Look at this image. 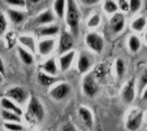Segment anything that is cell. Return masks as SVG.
I'll use <instances>...</instances> for the list:
<instances>
[{
    "label": "cell",
    "instance_id": "obj_12",
    "mask_svg": "<svg viewBox=\"0 0 147 131\" xmlns=\"http://www.w3.org/2000/svg\"><path fill=\"white\" fill-rule=\"evenodd\" d=\"M77 113H78V118L82 121L83 125H86L87 127H91L94 118H92V113L90 112V109H87L86 106H80Z\"/></svg>",
    "mask_w": 147,
    "mask_h": 131
},
{
    "label": "cell",
    "instance_id": "obj_25",
    "mask_svg": "<svg viewBox=\"0 0 147 131\" xmlns=\"http://www.w3.org/2000/svg\"><path fill=\"white\" fill-rule=\"evenodd\" d=\"M128 45H129V49L133 53H136V52H138L139 48H141V40H139V38L137 35H131L130 38H129Z\"/></svg>",
    "mask_w": 147,
    "mask_h": 131
},
{
    "label": "cell",
    "instance_id": "obj_30",
    "mask_svg": "<svg viewBox=\"0 0 147 131\" xmlns=\"http://www.w3.org/2000/svg\"><path fill=\"white\" fill-rule=\"evenodd\" d=\"M4 128L7 131H22L24 127L20 123H12V122H4Z\"/></svg>",
    "mask_w": 147,
    "mask_h": 131
},
{
    "label": "cell",
    "instance_id": "obj_36",
    "mask_svg": "<svg viewBox=\"0 0 147 131\" xmlns=\"http://www.w3.org/2000/svg\"><path fill=\"white\" fill-rule=\"evenodd\" d=\"M117 5H119V8H121L122 11H129V1L120 0V1H117Z\"/></svg>",
    "mask_w": 147,
    "mask_h": 131
},
{
    "label": "cell",
    "instance_id": "obj_32",
    "mask_svg": "<svg viewBox=\"0 0 147 131\" xmlns=\"http://www.w3.org/2000/svg\"><path fill=\"white\" fill-rule=\"evenodd\" d=\"M100 25V16L99 14H94V16L90 17L89 22H87V26L89 27H96V26Z\"/></svg>",
    "mask_w": 147,
    "mask_h": 131
},
{
    "label": "cell",
    "instance_id": "obj_41",
    "mask_svg": "<svg viewBox=\"0 0 147 131\" xmlns=\"http://www.w3.org/2000/svg\"><path fill=\"white\" fill-rule=\"evenodd\" d=\"M144 39H146V42H147V33H146V35H144Z\"/></svg>",
    "mask_w": 147,
    "mask_h": 131
},
{
    "label": "cell",
    "instance_id": "obj_3",
    "mask_svg": "<svg viewBox=\"0 0 147 131\" xmlns=\"http://www.w3.org/2000/svg\"><path fill=\"white\" fill-rule=\"evenodd\" d=\"M82 90L83 94L89 98H94L95 95L99 91V84H98V81L92 77V74H87L82 81Z\"/></svg>",
    "mask_w": 147,
    "mask_h": 131
},
{
    "label": "cell",
    "instance_id": "obj_17",
    "mask_svg": "<svg viewBox=\"0 0 147 131\" xmlns=\"http://www.w3.org/2000/svg\"><path fill=\"white\" fill-rule=\"evenodd\" d=\"M8 16L11 18V21L14 25H20L22 23L26 18V13L21 11H17V9H8Z\"/></svg>",
    "mask_w": 147,
    "mask_h": 131
},
{
    "label": "cell",
    "instance_id": "obj_43",
    "mask_svg": "<svg viewBox=\"0 0 147 131\" xmlns=\"http://www.w3.org/2000/svg\"><path fill=\"white\" fill-rule=\"evenodd\" d=\"M146 125H147V116H146Z\"/></svg>",
    "mask_w": 147,
    "mask_h": 131
},
{
    "label": "cell",
    "instance_id": "obj_5",
    "mask_svg": "<svg viewBox=\"0 0 147 131\" xmlns=\"http://www.w3.org/2000/svg\"><path fill=\"white\" fill-rule=\"evenodd\" d=\"M86 44L91 51L95 53H100L104 48V40L103 38L96 33H89L86 35Z\"/></svg>",
    "mask_w": 147,
    "mask_h": 131
},
{
    "label": "cell",
    "instance_id": "obj_14",
    "mask_svg": "<svg viewBox=\"0 0 147 131\" xmlns=\"http://www.w3.org/2000/svg\"><path fill=\"white\" fill-rule=\"evenodd\" d=\"M55 21V16H53L52 11L50 9H46V11L40 12L38 14V17L35 18V23L36 25H48V23H52Z\"/></svg>",
    "mask_w": 147,
    "mask_h": 131
},
{
    "label": "cell",
    "instance_id": "obj_4",
    "mask_svg": "<svg viewBox=\"0 0 147 131\" xmlns=\"http://www.w3.org/2000/svg\"><path fill=\"white\" fill-rule=\"evenodd\" d=\"M74 47V36L68 31H63V34L60 35V40H59V47L57 51L60 55H64L72 51V48Z\"/></svg>",
    "mask_w": 147,
    "mask_h": 131
},
{
    "label": "cell",
    "instance_id": "obj_8",
    "mask_svg": "<svg viewBox=\"0 0 147 131\" xmlns=\"http://www.w3.org/2000/svg\"><path fill=\"white\" fill-rule=\"evenodd\" d=\"M7 98L18 104H24L28 100L29 95H28V91L21 88V87H12V88H9L7 91Z\"/></svg>",
    "mask_w": 147,
    "mask_h": 131
},
{
    "label": "cell",
    "instance_id": "obj_9",
    "mask_svg": "<svg viewBox=\"0 0 147 131\" xmlns=\"http://www.w3.org/2000/svg\"><path fill=\"white\" fill-rule=\"evenodd\" d=\"M122 101L125 104H131L136 99V79L131 78L122 88Z\"/></svg>",
    "mask_w": 147,
    "mask_h": 131
},
{
    "label": "cell",
    "instance_id": "obj_15",
    "mask_svg": "<svg viewBox=\"0 0 147 131\" xmlns=\"http://www.w3.org/2000/svg\"><path fill=\"white\" fill-rule=\"evenodd\" d=\"M53 47H55V39H45L38 44V52L42 56L50 55L52 52Z\"/></svg>",
    "mask_w": 147,
    "mask_h": 131
},
{
    "label": "cell",
    "instance_id": "obj_27",
    "mask_svg": "<svg viewBox=\"0 0 147 131\" xmlns=\"http://www.w3.org/2000/svg\"><path fill=\"white\" fill-rule=\"evenodd\" d=\"M103 8H104V11L107 12V13L109 14H115L117 13V8H119V5H117V1H113V0H107V1H104L103 3Z\"/></svg>",
    "mask_w": 147,
    "mask_h": 131
},
{
    "label": "cell",
    "instance_id": "obj_2",
    "mask_svg": "<svg viewBox=\"0 0 147 131\" xmlns=\"http://www.w3.org/2000/svg\"><path fill=\"white\" fill-rule=\"evenodd\" d=\"M45 106L40 100L36 96H31L28 104V116L36 122H42L45 120Z\"/></svg>",
    "mask_w": 147,
    "mask_h": 131
},
{
    "label": "cell",
    "instance_id": "obj_24",
    "mask_svg": "<svg viewBox=\"0 0 147 131\" xmlns=\"http://www.w3.org/2000/svg\"><path fill=\"white\" fill-rule=\"evenodd\" d=\"M146 26H147V20L144 17H138V18H136V20L131 22V29H133L134 31H137V33L143 31Z\"/></svg>",
    "mask_w": 147,
    "mask_h": 131
},
{
    "label": "cell",
    "instance_id": "obj_34",
    "mask_svg": "<svg viewBox=\"0 0 147 131\" xmlns=\"http://www.w3.org/2000/svg\"><path fill=\"white\" fill-rule=\"evenodd\" d=\"M146 87H147V68H146V70L143 72V74H142V77H141V82H139V90H141V91H143Z\"/></svg>",
    "mask_w": 147,
    "mask_h": 131
},
{
    "label": "cell",
    "instance_id": "obj_37",
    "mask_svg": "<svg viewBox=\"0 0 147 131\" xmlns=\"http://www.w3.org/2000/svg\"><path fill=\"white\" fill-rule=\"evenodd\" d=\"M60 131H77V130L74 128V126L73 125H70V123H65V125L61 127Z\"/></svg>",
    "mask_w": 147,
    "mask_h": 131
},
{
    "label": "cell",
    "instance_id": "obj_39",
    "mask_svg": "<svg viewBox=\"0 0 147 131\" xmlns=\"http://www.w3.org/2000/svg\"><path fill=\"white\" fill-rule=\"evenodd\" d=\"M0 74H1V76L4 74V62H3V60H1V57H0Z\"/></svg>",
    "mask_w": 147,
    "mask_h": 131
},
{
    "label": "cell",
    "instance_id": "obj_31",
    "mask_svg": "<svg viewBox=\"0 0 147 131\" xmlns=\"http://www.w3.org/2000/svg\"><path fill=\"white\" fill-rule=\"evenodd\" d=\"M141 5H142L141 0H131V1H129V11H130L131 13H136L137 11H139Z\"/></svg>",
    "mask_w": 147,
    "mask_h": 131
},
{
    "label": "cell",
    "instance_id": "obj_20",
    "mask_svg": "<svg viewBox=\"0 0 147 131\" xmlns=\"http://www.w3.org/2000/svg\"><path fill=\"white\" fill-rule=\"evenodd\" d=\"M67 9V1L64 0H56L53 1V12L59 18H64V13Z\"/></svg>",
    "mask_w": 147,
    "mask_h": 131
},
{
    "label": "cell",
    "instance_id": "obj_26",
    "mask_svg": "<svg viewBox=\"0 0 147 131\" xmlns=\"http://www.w3.org/2000/svg\"><path fill=\"white\" fill-rule=\"evenodd\" d=\"M106 73H107L106 65L100 64V65H98V66H95L94 72H92L91 74H92V77H94V78L98 81V79H103V78H104V77H106Z\"/></svg>",
    "mask_w": 147,
    "mask_h": 131
},
{
    "label": "cell",
    "instance_id": "obj_21",
    "mask_svg": "<svg viewBox=\"0 0 147 131\" xmlns=\"http://www.w3.org/2000/svg\"><path fill=\"white\" fill-rule=\"evenodd\" d=\"M18 55H20V59L22 60V62L25 65H33L34 64V56L31 55L29 51L24 49L22 47L18 48Z\"/></svg>",
    "mask_w": 147,
    "mask_h": 131
},
{
    "label": "cell",
    "instance_id": "obj_19",
    "mask_svg": "<svg viewBox=\"0 0 147 131\" xmlns=\"http://www.w3.org/2000/svg\"><path fill=\"white\" fill-rule=\"evenodd\" d=\"M59 26L56 25H50V26H43V27H39L36 30V34L40 36H55L59 33Z\"/></svg>",
    "mask_w": 147,
    "mask_h": 131
},
{
    "label": "cell",
    "instance_id": "obj_42",
    "mask_svg": "<svg viewBox=\"0 0 147 131\" xmlns=\"http://www.w3.org/2000/svg\"><path fill=\"white\" fill-rule=\"evenodd\" d=\"M1 78H3V77H1V74H0V81H1Z\"/></svg>",
    "mask_w": 147,
    "mask_h": 131
},
{
    "label": "cell",
    "instance_id": "obj_28",
    "mask_svg": "<svg viewBox=\"0 0 147 131\" xmlns=\"http://www.w3.org/2000/svg\"><path fill=\"white\" fill-rule=\"evenodd\" d=\"M20 42L22 43V45H26V47L29 48V49H31L34 52L35 51V43H34V39H33V36H21L20 38Z\"/></svg>",
    "mask_w": 147,
    "mask_h": 131
},
{
    "label": "cell",
    "instance_id": "obj_22",
    "mask_svg": "<svg viewBox=\"0 0 147 131\" xmlns=\"http://www.w3.org/2000/svg\"><path fill=\"white\" fill-rule=\"evenodd\" d=\"M1 118H3L5 122H12V123L21 122V116L14 114V113L8 112V110H4V109H1Z\"/></svg>",
    "mask_w": 147,
    "mask_h": 131
},
{
    "label": "cell",
    "instance_id": "obj_33",
    "mask_svg": "<svg viewBox=\"0 0 147 131\" xmlns=\"http://www.w3.org/2000/svg\"><path fill=\"white\" fill-rule=\"evenodd\" d=\"M7 26H8V23H7L5 16H4L3 13H0V34H4V33H5Z\"/></svg>",
    "mask_w": 147,
    "mask_h": 131
},
{
    "label": "cell",
    "instance_id": "obj_23",
    "mask_svg": "<svg viewBox=\"0 0 147 131\" xmlns=\"http://www.w3.org/2000/svg\"><path fill=\"white\" fill-rule=\"evenodd\" d=\"M38 82L42 84L43 87H50L51 84H53L56 82L55 77H51L46 73H39L38 74Z\"/></svg>",
    "mask_w": 147,
    "mask_h": 131
},
{
    "label": "cell",
    "instance_id": "obj_44",
    "mask_svg": "<svg viewBox=\"0 0 147 131\" xmlns=\"http://www.w3.org/2000/svg\"><path fill=\"white\" fill-rule=\"evenodd\" d=\"M39 131H45V130H39Z\"/></svg>",
    "mask_w": 147,
    "mask_h": 131
},
{
    "label": "cell",
    "instance_id": "obj_6",
    "mask_svg": "<svg viewBox=\"0 0 147 131\" xmlns=\"http://www.w3.org/2000/svg\"><path fill=\"white\" fill-rule=\"evenodd\" d=\"M143 123V112L142 110H134L129 114L126 120V128L129 131H138Z\"/></svg>",
    "mask_w": 147,
    "mask_h": 131
},
{
    "label": "cell",
    "instance_id": "obj_11",
    "mask_svg": "<svg viewBox=\"0 0 147 131\" xmlns=\"http://www.w3.org/2000/svg\"><path fill=\"white\" fill-rule=\"evenodd\" d=\"M91 64H92V61H91V59H90V56L87 55V53L82 52L80 56H78L77 69L81 74H85V73L89 72L90 68H91Z\"/></svg>",
    "mask_w": 147,
    "mask_h": 131
},
{
    "label": "cell",
    "instance_id": "obj_38",
    "mask_svg": "<svg viewBox=\"0 0 147 131\" xmlns=\"http://www.w3.org/2000/svg\"><path fill=\"white\" fill-rule=\"evenodd\" d=\"M82 3H83V4H86V5H92V4L96 3V0H83Z\"/></svg>",
    "mask_w": 147,
    "mask_h": 131
},
{
    "label": "cell",
    "instance_id": "obj_40",
    "mask_svg": "<svg viewBox=\"0 0 147 131\" xmlns=\"http://www.w3.org/2000/svg\"><path fill=\"white\" fill-rule=\"evenodd\" d=\"M142 99H143V100H147V87L142 91Z\"/></svg>",
    "mask_w": 147,
    "mask_h": 131
},
{
    "label": "cell",
    "instance_id": "obj_1",
    "mask_svg": "<svg viewBox=\"0 0 147 131\" xmlns=\"http://www.w3.org/2000/svg\"><path fill=\"white\" fill-rule=\"evenodd\" d=\"M65 18H67V23L70 29V34L73 36H77L81 16H80V11H78L77 4L73 0H68L67 1V14H65Z\"/></svg>",
    "mask_w": 147,
    "mask_h": 131
},
{
    "label": "cell",
    "instance_id": "obj_7",
    "mask_svg": "<svg viewBox=\"0 0 147 131\" xmlns=\"http://www.w3.org/2000/svg\"><path fill=\"white\" fill-rule=\"evenodd\" d=\"M70 90H72L70 88V84L65 83V82L64 83H59L57 86H55L50 91V95L53 100L60 101V100H64V99H67L68 96H69Z\"/></svg>",
    "mask_w": 147,
    "mask_h": 131
},
{
    "label": "cell",
    "instance_id": "obj_13",
    "mask_svg": "<svg viewBox=\"0 0 147 131\" xmlns=\"http://www.w3.org/2000/svg\"><path fill=\"white\" fill-rule=\"evenodd\" d=\"M74 51H70L68 53H64V55L60 56V59H59V64H60V70L61 72H67L69 70L70 65H72L73 60H74Z\"/></svg>",
    "mask_w": 147,
    "mask_h": 131
},
{
    "label": "cell",
    "instance_id": "obj_10",
    "mask_svg": "<svg viewBox=\"0 0 147 131\" xmlns=\"http://www.w3.org/2000/svg\"><path fill=\"white\" fill-rule=\"evenodd\" d=\"M109 26L115 34H119L124 30L125 26V17L122 13H115L109 20Z\"/></svg>",
    "mask_w": 147,
    "mask_h": 131
},
{
    "label": "cell",
    "instance_id": "obj_35",
    "mask_svg": "<svg viewBox=\"0 0 147 131\" xmlns=\"http://www.w3.org/2000/svg\"><path fill=\"white\" fill-rule=\"evenodd\" d=\"M7 3H8L11 7H25L26 5L25 0H8Z\"/></svg>",
    "mask_w": 147,
    "mask_h": 131
},
{
    "label": "cell",
    "instance_id": "obj_18",
    "mask_svg": "<svg viewBox=\"0 0 147 131\" xmlns=\"http://www.w3.org/2000/svg\"><path fill=\"white\" fill-rule=\"evenodd\" d=\"M1 108H3L4 110L12 112V113H14V114L22 116V110H21V108H18L14 103H12V100H9L8 98L1 99Z\"/></svg>",
    "mask_w": 147,
    "mask_h": 131
},
{
    "label": "cell",
    "instance_id": "obj_16",
    "mask_svg": "<svg viewBox=\"0 0 147 131\" xmlns=\"http://www.w3.org/2000/svg\"><path fill=\"white\" fill-rule=\"evenodd\" d=\"M42 69H43V72H45L46 74H48V76H51V77H55L56 74H57V70H59L53 57H51V59H48L46 62H43Z\"/></svg>",
    "mask_w": 147,
    "mask_h": 131
},
{
    "label": "cell",
    "instance_id": "obj_29",
    "mask_svg": "<svg viewBox=\"0 0 147 131\" xmlns=\"http://www.w3.org/2000/svg\"><path fill=\"white\" fill-rule=\"evenodd\" d=\"M115 68H116V74H117V77H119V78L124 77V74H125V64H124V61H122L121 59H117V60H116Z\"/></svg>",
    "mask_w": 147,
    "mask_h": 131
}]
</instances>
